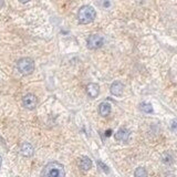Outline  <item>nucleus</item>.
<instances>
[{"mask_svg":"<svg viewBox=\"0 0 177 177\" xmlns=\"http://www.w3.org/2000/svg\"><path fill=\"white\" fill-rule=\"evenodd\" d=\"M42 175L48 177H64L65 176V171L62 164L58 162H51L44 166Z\"/></svg>","mask_w":177,"mask_h":177,"instance_id":"nucleus-1","label":"nucleus"},{"mask_svg":"<svg viewBox=\"0 0 177 177\" xmlns=\"http://www.w3.org/2000/svg\"><path fill=\"white\" fill-rule=\"evenodd\" d=\"M95 17H96V12L91 6H83L77 12V20L82 25L91 23L95 19Z\"/></svg>","mask_w":177,"mask_h":177,"instance_id":"nucleus-2","label":"nucleus"},{"mask_svg":"<svg viewBox=\"0 0 177 177\" xmlns=\"http://www.w3.org/2000/svg\"><path fill=\"white\" fill-rule=\"evenodd\" d=\"M17 68H18V70H19L21 74L29 75L34 70V62H33V60L31 58H22L18 61Z\"/></svg>","mask_w":177,"mask_h":177,"instance_id":"nucleus-3","label":"nucleus"},{"mask_svg":"<svg viewBox=\"0 0 177 177\" xmlns=\"http://www.w3.org/2000/svg\"><path fill=\"white\" fill-rule=\"evenodd\" d=\"M88 43V48L91 50H96L100 49L101 47H103L104 44V38L100 34H91L86 40Z\"/></svg>","mask_w":177,"mask_h":177,"instance_id":"nucleus-4","label":"nucleus"},{"mask_svg":"<svg viewBox=\"0 0 177 177\" xmlns=\"http://www.w3.org/2000/svg\"><path fill=\"white\" fill-rule=\"evenodd\" d=\"M22 104L28 110H33V108H36L37 104H38V99L34 94L28 93L22 99Z\"/></svg>","mask_w":177,"mask_h":177,"instance_id":"nucleus-5","label":"nucleus"},{"mask_svg":"<svg viewBox=\"0 0 177 177\" xmlns=\"http://www.w3.org/2000/svg\"><path fill=\"white\" fill-rule=\"evenodd\" d=\"M86 93L91 99H95L100 94V86L96 83H88L86 85Z\"/></svg>","mask_w":177,"mask_h":177,"instance_id":"nucleus-6","label":"nucleus"},{"mask_svg":"<svg viewBox=\"0 0 177 177\" xmlns=\"http://www.w3.org/2000/svg\"><path fill=\"white\" fill-rule=\"evenodd\" d=\"M130 138V131L126 130L125 127L120 128L117 132L115 133V140L119 142H127Z\"/></svg>","mask_w":177,"mask_h":177,"instance_id":"nucleus-7","label":"nucleus"},{"mask_svg":"<svg viewBox=\"0 0 177 177\" xmlns=\"http://www.w3.org/2000/svg\"><path fill=\"white\" fill-rule=\"evenodd\" d=\"M123 90H124V85L120 81H115V82L112 83L110 88L111 93L115 95V96H121L122 93H123Z\"/></svg>","mask_w":177,"mask_h":177,"instance_id":"nucleus-8","label":"nucleus"},{"mask_svg":"<svg viewBox=\"0 0 177 177\" xmlns=\"http://www.w3.org/2000/svg\"><path fill=\"white\" fill-rule=\"evenodd\" d=\"M33 152H34V148L31 145L30 143H23L20 146V154L22 156H26V157H30L33 155Z\"/></svg>","mask_w":177,"mask_h":177,"instance_id":"nucleus-9","label":"nucleus"},{"mask_svg":"<svg viewBox=\"0 0 177 177\" xmlns=\"http://www.w3.org/2000/svg\"><path fill=\"white\" fill-rule=\"evenodd\" d=\"M111 110H112V108H111V104L108 102H102L99 106V113L103 117H106V116L110 115Z\"/></svg>","mask_w":177,"mask_h":177,"instance_id":"nucleus-10","label":"nucleus"},{"mask_svg":"<svg viewBox=\"0 0 177 177\" xmlns=\"http://www.w3.org/2000/svg\"><path fill=\"white\" fill-rule=\"evenodd\" d=\"M79 167L82 171H88L92 167V160L88 157V156H83L79 160Z\"/></svg>","mask_w":177,"mask_h":177,"instance_id":"nucleus-11","label":"nucleus"},{"mask_svg":"<svg viewBox=\"0 0 177 177\" xmlns=\"http://www.w3.org/2000/svg\"><path fill=\"white\" fill-rule=\"evenodd\" d=\"M140 108H141V111H143L144 113H152L153 112V106L149 103H141Z\"/></svg>","mask_w":177,"mask_h":177,"instance_id":"nucleus-12","label":"nucleus"},{"mask_svg":"<svg viewBox=\"0 0 177 177\" xmlns=\"http://www.w3.org/2000/svg\"><path fill=\"white\" fill-rule=\"evenodd\" d=\"M134 175H135L136 177H145L147 176V171L146 169L143 168V167H138V168H136Z\"/></svg>","mask_w":177,"mask_h":177,"instance_id":"nucleus-13","label":"nucleus"},{"mask_svg":"<svg viewBox=\"0 0 177 177\" xmlns=\"http://www.w3.org/2000/svg\"><path fill=\"white\" fill-rule=\"evenodd\" d=\"M97 166L100 167V169H101V171H104V173H106V174H108V173H110V169H108V167L105 165L104 163H102L101 160H97Z\"/></svg>","mask_w":177,"mask_h":177,"instance_id":"nucleus-14","label":"nucleus"},{"mask_svg":"<svg viewBox=\"0 0 177 177\" xmlns=\"http://www.w3.org/2000/svg\"><path fill=\"white\" fill-rule=\"evenodd\" d=\"M163 162L165 164H171L173 163V158H171V156L169 154H165L163 156Z\"/></svg>","mask_w":177,"mask_h":177,"instance_id":"nucleus-15","label":"nucleus"},{"mask_svg":"<svg viewBox=\"0 0 177 177\" xmlns=\"http://www.w3.org/2000/svg\"><path fill=\"white\" fill-rule=\"evenodd\" d=\"M19 1H20L21 3H27V2H29L30 0H19Z\"/></svg>","mask_w":177,"mask_h":177,"instance_id":"nucleus-16","label":"nucleus"},{"mask_svg":"<svg viewBox=\"0 0 177 177\" xmlns=\"http://www.w3.org/2000/svg\"><path fill=\"white\" fill-rule=\"evenodd\" d=\"M111 132H112V131H111V130L106 131V134H105V135H106V136H110V135H111Z\"/></svg>","mask_w":177,"mask_h":177,"instance_id":"nucleus-17","label":"nucleus"},{"mask_svg":"<svg viewBox=\"0 0 177 177\" xmlns=\"http://www.w3.org/2000/svg\"><path fill=\"white\" fill-rule=\"evenodd\" d=\"M3 5V0H0V7H2Z\"/></svg>","mask_w":177,"mask_h":177,"instance_id":"nucleus-18","label":"nucleus"},{"mask_svg":"<svg viewBox=\"0 0 177 177\" xmlns=\"http://www.w3.org/2000/svg\"><path fill=\"white\" fill-rule=\"evenodd\" d=\"M1 163H2V158H1V156H0V167H1Z\"/></svg>","mask_w":177,"mask_h":177,"instance_id":"nucleus-19","label":"nucleus"}]
</instances>
